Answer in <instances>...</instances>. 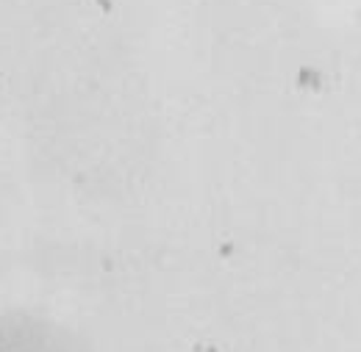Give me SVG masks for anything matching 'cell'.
<instances>
[{"instance_id":"1","label":"cell","mask_w":361,"mask_h":352,"mask_svg":"<svg viewBox=\"0 0 361 352\" xmlns=\"http://www.w3.org/2000/svg\"><path fill=\"white\" fill-rule=\"evenodd\" d=\"M0 352H73L67 339L45 319L8 313L0 322Z\"/></svg>"}]
</instances>
